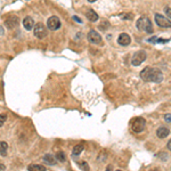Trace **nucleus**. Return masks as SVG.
Instances as JSON below:
<instances>
[{
	"mask_svg": "<svg viewBox=\"0 0 171 171\" xmlns=\"http://www.w3.org/2000/svg\"><path fill=\"white\" fill-rule=\"evenodd\" d=\"M140 78L145 82H155L160 83L163 80V73L155 67H145L140 72Z\"/></svg>",
	"mask_w": 171,
	"mask_h": 171,
	"instance_id": "nucleus-1",
	"label": "nucleus"
},
{
	"mask_svg": "<svg viewBox=\"0 0 171 171\" xmlns=\"http://www.w3.org/2000/svg\"><path fill=\"white\" fill-rule=\"evenodd\" d=\"M136 26L139 31H144V32H147V33H153V25H152V22H151L148 17H145V16L140 17L136 23Z\"/></svg>",
	"mask_w": 171,
	"mask_h": 171,
	"instance_id": "nucleus-2",
	"label": "nucleus"
},
{
	"mask_svg": "<svg viewBox=\"0 0 171 171\" xmlns=\"http://www.w3.org/2000/svg\"><path fill=\"white\" fill-rule=\"evenodd\" d=\"M145 127H146V121L143 118H136L131 122V130L136 134L141 132L145 129Z\"/></svg>",
	"mask_w": 171,
	"mask_h": 171,
	"instance_id": "nucleus-3",
	"label": "nucleus"
},
{
	"mask_svg": "<svg viewBox=\"0 0 171 171\" xmlns=\"http://www.w3.org/2000/svg\"><path fill=\"white\" fill-rule=\"evenodd\" d=\"M147 58V54L144 52V50H139V52H136L131 58V64L134 66H139L143 62H145Z\"/></svg>",
	"mask_w": 171,
	"mask_h": 171,
	"instance_id": "nucleus-4",
	"label": "nucleus"
},
{
	"mask_svg": "<svg viewBox=\"0 0 171 171\" xmlns=\"http://www.w3.org/2000/svg\"><path fill=\"white\" fill-rule=\"evenodd\" d=\"M33 33L39 39H44L47 37V29L42 23H38L33 26Z\"/></svg>",
	"mask_w": 171,
	"mask_h": 171,
	"instance_id": "nucleus-5",
	"label": "nucleus"
},
{
	"mask_svg": "<svg viewBox=\"0 0 171 171\" xmlns=\"http://www.w3.org/2000/svg\"><path fill=\"white\" fill-rule=\"evenodd\" d=\"M87 38H88L89 42L94 44V45H102V44H103V39H102L100 34H99L97 31L91 30L89 33H88Z\"/></svg>",
	"mask_w": 171,
	"mask_h": 171,
	"instance_id": "nucleus-6",
	"label": "nucleus"
},
{
	"mask_svg": "<svg viewBox=\"0 0 171 171\" xmlns=\"http://www.w3.org/2000/svg\"><path fill=\"white\" fill-rule=\"evenodd\" d=\"M47 25H48V29L52 31H56L60 28V21L57 16H52L48 18L47 21Z\"/></svg>",
	"mask_w": 171,
	"mask_h": 171,
	"instance_id": "nucleus-7",
	"label": "nucleus"
},
{
	"mask_svg": "<svg viewBox=\"0 0 171 171\" xmlns=\"http://www.w3.org/2000/svg\"><path fill=\"white\" fill-rule=\"evenodd\" d=\"M154 18H155V23L159 26H161V28H170L171 26L170 20L167 18V17H164V16L160 15V14H155Z\"/></svg>",
	"mask_w": 171,
	"mask_h": 171,
	"instance_id": "nucleus-8",
	"label": "nucleus"
},
{
	"mask_svg": "<svg viewBox=\"0 0 171 171\" xmlns=\"http://www.w3.org/2000/svg\"><path fill=\"white\" fill-rule=\"evenodd\" d=\"M18 24H20V20L16 16H10L5 21V25L7 26L8 29H15Z\"/></svg>",
	"mask_w": 171,
	"mask_h": 171,
	"instance_id": "nucleus-9",
	"label": "nucleus"
},
{
	"mask_svg": "<svg viewBox=\"0 0 171 171\" xmlns=\"http://www.w3.org/2000/svg\"><path fill=\"white\" fill-rule=\"evenodd\" d=\"M118 42L121 46H129L130 42H131V38L127 33H121L119 36V38H118Z\"/></svg>",
	"mask_w": 171,
	"mask_h": 171,
	"instance_id": "nucleus-10",
	"label": "nucleus"
},
{
	"mask_svg": "<svg viewBox=\"0 0 171 171\" xmlns=\"http://www.w3.org/2000/svg\"><path fill=\"white\" fill-rule=\"evenodd\" d=\"M23 26H24V29L25 30H32L33 29V26H34V21H33V18L30 17V16H26L24 20H23Z\"/></svg>",
	"mask_w": 171,
	"mask_h": 171,
	"instance_id": "nucleus-11",
	"label": "nucleus"
},
{
	"mask_svg": "<svg viewBox=\"0 0 171 171\" xmlns=\"http://www.w3.org/2000/svg\"><path fill=\"white\" fill-rule=\"evenodd\" d=\"M156 135L159 138H167L169 135H170V130L165 127H160L157 130H156Z\"/></svg>",
	"mask_w": 171,
	"mask_h": 171,
	"instance_id": "nucleus-12",
	"label": "nucleus"
},
{
	"mask_svg": "<svg viewBox=\"0 0 171 171\" xmlns=\"http://www.w3.org/2000/svg\"><path fill=\"white\" fill-rule=\"evenodd\" d=\"M44 162L45 163H47L48 165H55V164L57 163V160H56V157L54 155H52V154H46L45 156H44Z\"/></svg>",
	"mask_w": 171,
	"mask_h": 171,
	"instance_id": "nucleus-13",
	"label": "nucleus"
},
{
	"mask_svg": "<svg viewBox=\"0 0 171 171\" xmlns=\"http://www.w3.org/2000/svg\"><path fill=\"white\" fill-rule=\"evenodd\" d=\"M86 17L89 20L90 22H96L97 20H98V15H97V13L95 10H92V9H89L87 13H86Z\"/></svg>",
	"mask_w": 171,
	"mask_h": 171,
	"instance_id": "nucleus-14",
	"label": "nucleus"
},
{
	"mask_svg": "<svg viewBox=\"0 0 171 171\" xmlns=\"http://www.w3.org/2000/svg\"><path fill=\"white\" fill-rule=\"evenodd\" d=\"M28 170L29 171H46V168L44 165H40V164H30L28 167Z\"/></svg>",
	"mask_w": 171,
	"mask_h": 171,
	"instance_id": "nucleus-15",
	"label": "nucleus"
},
{
	"mask_svg": "<svg viewBox=\"0 0 171 171\" xmlns=\"http://www.w3.org/2000/svg\"><path fill=\"white\" fill-rule=\"evenodd\" d=\"M7 149H8V144L6 141H0V155L6 156L7 155Z\"/></svg>",
	"mask_w": 171,
	"mask_h": 171,
	"instance_id": "nucleus-16",
	"label": "nucleus"
},
{
	"mask_svg": "<svg viewBox=\"0 0 171 171\" xmlns=\"http://www.w3.org/2000/svg\"><path fill=\"white\" fill-rule=\"evenodd\" d=\"M83 149H84V147H83V145H81V144H79V145H75L74 148H73V151H72V154H73L74 156L79 155V154H81Z\"/></svg>",
	"mask_w": 171,
	"mask_h": 171,
	"instance_id": "nucleus-17",
	"label": "nucleus"
},
{
	"mask_svg": "<svg viewBox=\"0 0 171 171\" xmlns=\"http://www.w3.org/2000/svg\"><path fill=\"white\" fill-rule=\"evenodd\" d=\"M55 157H56V160H57V161H60V162H62V163H63V162H65V160H66L65 154H64L63 152H60H60H57V154H56Z\"/></svg>",
	"mask_w": 171,
	"mask_h": 171,
	"instance_id": "nucleus-18",
	"label": "nucleus"
},
{
	"mask_svg": "<svg viewBox=\"0 0 171 171\" xmlns=\"http://www.w3.org/2000/svg\"><path fill=\"white\" fill-rule=\"evenodd\" d=\"M79 165L83 171H89V165L87 162H81V163H79Z\"/></svg>",
	"mask_w": 171,
	"mask_h": 171,
	"instance_id": "nucleus-19",
	"label": "nucleus"
},
{
	"mask_svg": "<svg viewBox=\"0 0 171 171\" xmlns=\"http://www.w3.org/2000/svg\"><path fill=\"white\" fill-rule=\"evenodd\" d=\"M7 120V115L6 114H0V128L4 126V123L6 122Z\"/></svg>",
	"mask_w": 171,
	"mask_h": 171,
	"instance_id": "nucleus-20",
	"label": "nucleus"
},
{
	"mask_svg": "<svg viewBox=\"0 0 171 171\" xmlns=\"http://www.w3.org/2000/svg\"><path fill=\"white\" fill-rule=\"evenodd\" d=\"M164 119H165V121L168 122V123H170L171 122V115H170V113H168L165 116H164Z\"/></svg>",
	"mask_w": 171,
	"mask_h": 171,
	"instance_id": "nucleus-21",
	"label": "nucleus"
},
{
	"mask_svg": "<svg viewBox=\"0 0 171 171\" xmlns=\"http://www.w3.org/2000/svg\"><path fill=\"white\" fill-rule=\"evenodd\" d=\"M157 156H161V157H163V159H162V161H167V160H168V155H167V154H164V153H160V154H159Z\"/></svg>",
	"mask_w": 171,
	"mask_h": 171,
	"instance_id": "nucleus-22",
	"label": "nucleus"
},
{
	"mask_svg": "<svg viewBox=\"0 0 171 171\" xmlns=\"http://www.w3.org/2000/svg\"><path fill=\"white\" fill-rule=\"evenodd\" d=\"M164 10H165V13H167V15H168V18L170 20V15H171V13H170V7H169V6H168V7H165V9H164Z\"/></svg>",
	"mask_w": 171,
	"mask_h": 171,
	"instance_id": "nucleus-23",
	"label": "nucleus"
},
{
	"mask_svg": "<svg viewBox=\"0 0 171 171\" xmlns=\"http://www.w3.org/2000/svg\"><path fill=\"white\" fill-rule=\"evenodd\" d=\"M120 17H122V18H128V20H131L132 18V15L130 14V15H120Z\"/></svg>",
	"mask_w": 171,
	"mask_h": 171,
	"instance_id": "nucleus-24",
	"label": "nucleus"
},
{
	"mask_svg": "<svg viewBox=\"0 0 171 171\" xmlns=\"http://www.w3.org/2000/svg\"><path fill=\"white\" fill-rule=\"evenodd\" d=\"M73 20H74V21H76V22H78V23H82L81 18H79L78 16H73Z\"/></svg>",
	"mask_w": 171,
	"mask_h": 171,
	"instance_id": "nucleus-25",
	"label": "nucleus"
},
{
	"mask_svg": "<svg viewBox=\"0 0 171 171\" xmlns=\"http://www.w3.org/2000/svg\"><path fill=\"white\" fill-rule=\"evenodd\" d=\"M6 170V167L4 164H0V171H5Z\"/></svg>",
	"mask_w": 171,
	"mask_h": 171,
	"instance_id": "nucleus-26",
	"label": "nucleus"
},
{
	"mask_svg": "<svg viewBox=\"0 0 171 171\" xmlns=\"http://www.w3.org/2000/svg\"><path fill=\"white\" fill-rule=\"evenodd\" d=\"M4 33H5V30L2 29V26H0V36H4Z\"/></svg>",
	"mask_w": 171,
	"mask_h": 171,
	"instance_id": "nucleus-27",
	"label": "nucleus"
},
{
	"mask_svg": "<svg viewBox=\"0 0 171 171\" xmlns=\"http://www.w3.org/2000/svg\"><path fill=\"white\" fill-rule=\"evenodd\" d=\"M171 148V141L169 140L168 141V149H170Z\"/></svg>",
	"mask_w": 171,
	"mask_h": 171,
	"instance_id": "nucleus-28",
	"label": "nucleus"
},
{
	"mask_svg": "<svg viewBox=\"0 0 171 171\" xmlns=\"http://www.w3.org/2000/svg\"><path fill=\"white\" fill-rule=\"evenodd\" d=\"M111 168H112L111 165H108V167L106 168V170H105V171H111Z\"/></svg>",
	"mask_w": 171,
	"mask_h": 171,
	"instance_id": "nucleus-29",
	"label": "nucleus"
},
{
	"mask_svg": "<svg viewBox=\"0 0 171 171\" xmlns=\"http://www.w3.org/2000/svg\"><path fill=\"white\" fill-rule=\"evenodd\" d=\"M89 2H95V1H97V0H88Z\"/></svg>",
	"mask_w": 171,
	"mask_h": 171,
	"instance_id": "nucleus-30",
	"label": "nucleus"
},
{
	"mask_svg": "<svg viewBox=\"0 0 171 171\" xmlns=\"http://www.w3.org/2000/svg\"><path fill=\"white\" fill-rule=\"evenodd\" d=\"M116 171H122V170H116Z\"/></svg>",
	"mask_w": 171,
	"mask_h": 171,
	"instance_id": "nucleus-31",
	"label": "nucleus"
}]
</instances>
